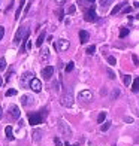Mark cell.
<instances>
[{"label":"cell","mask_w":139,"mask_h":146,"mask_svg":"<svg viewBox=\"0 0 139 146\" xmlns=\"http://www.w3.org/2000/svg\"><path fill=\"white\" fill-rule=\"evenodd\" d=\"M60 103H61V106H64V108H70V106L74 104V96H72V91L70 90L66 91L64 94L61 96Z\"/></svg>","instance_id":"obj_1"},{"label":"cell","mask_w":139,"mask_h":146,"mask_svg":"<svg viewBox=\"0 0 139 146\" xmlns=\"http://www.w3.org/2000/svg\"><path fill=\"white\" fill-rule=\"evenodd\" d=\"M97 19H99V17L94 12V6H91V9H88L87 12H85V21L87 23H96Z\"/></svg>","instance_id":"obj_2"},{"label":"cell","mask_w":139,"mask_h":146,"mask_svg":"<svg viewBox=\"0 0 139 146\" xmlns=\"http://www.w3.org/2000/svg\"><path fill=\"white\" fill-rule=\"evenodd\" d=\"M58 128H60V131L63 133V136H72V130L67 124H66V121H63V119H60L58 121Z\"/></svg>","instance_id":"obj_3"},{"label":"cell","mask_w":139,"mask_h":146,"mask_svg":"<svg viewBox=\"0 0 139 146\" xmlns=\"http://www.w3.org/2000/svg\"><path fill=\"white\" fill-rule=\"evenodd\" d=\"M30 88L35 91V92H41V90H42V82L39 81L37 78H31V81H30Z\"/></svg>","instance_id":"obj_4"},{"label":"cell","mask_w":139,"mask_h":146,"mask_svg":"<svg viewBox=\"0 0 139 146\" xmlns=\"http://www.w3.org/2000/svg\"><path fill=\"white\" fill-rule=\"evenodd\" d=\"M27 31H29V30H25L24 27H19V29H18V31L15 33V37H14V42H15V45H18L19 42L23 40L24 36H25V33H27Z\"/></svg>","instance_id":"obj_5"},{"label":"cell","mask_w":139,"mask_h":146,"mask_svg":"<svg viewBox=\"0 0 139 146\" xmlns=\"http://www.w3.org/2000/svg\"><path fill=\"white\" fill-rule=\"evenodd\" d=\"M29 122L30 125H37L42 122V113H30L29 115Z\"/></svg>","instance_id":"obj_6"},{"label":"cell","mask_w":139,"mask_h":146,"mask_svg":"<svg viewBox=\"0 0 139 146\" xmlns=\"http://www.w3.org/2000/svg\"><path fill=\"white\" fill-rule=\"evenodd\" d=\"M8 110H9V116H11L12 119H18L19 115H21V112H19V108H18V106H15V104H11Z\"/></svg>","instance_id":"obj_7"},{"label":"cell","mask_w":139,"mask_h":146,"mask_svg":"<svg viewBox=\"0 0 139 146\" xmlns=\"http://www.w3.org/2000/svg\"><path fill=\"white\" fill-rule=\"evenodd\" d=\"M52 75H54V67H52V66H46V67L42 69V76H43L45 81H49Z\"/></svg>","instance_id":"obj_8"},{"label":"cell","mask_w":139,"mask_h":146,"mask_svg":"<svg viewBox=\"0 0 139 146\" xmlns=\"http://www.w3.org/2000/svg\"><path fill=\"white\" fill-rule=\"evenodd\" d=\"M69 46H70V43H69L67 39H58V42H57V46H55V48H57L58 51H67V49H69Z\"/></svg>","instance_id":"obj_9"},{"label":"cell","mask_w":139,"mask_h":146,"mask_svg":"<svg viewBox=\"0 0 139 146\" xmlns=\"http://www.w3.org/2000/svg\"><path fill=\"white\" fill-rule=\"evenodd\" d=\"M79 98L84 100V102H88V100H91V98H93V92L90 90H84V91L79 92Z\"/></svg>","instance_id":"obj_10"},{"label":"cell","mask_w":139,"mask_h":146,"mask_svg":"<svg viewBox=\"0 0 139 146\" xmlns=\"http://www.w3.org/2000/svg\"><path fill=\"white\" fill-rule=\"evenodd\" d=\"M88 39H90V35H88V31H85V30H79V40H81V43H87L88 42Z\"/></svg>","instance_id":"obj_11"},{"label":"cell","mask_w":139,"mask_h":146,"mask_svg":"<svg viewBox=\"0 0 139 146\" xmlns=\"http://www.w3.org/2000/svg\"><path fill=\"white\" fill-rule=\"evenodd\" d=\"M33 100H35V98H33L31 96H23V97H21V103H23L24 106H30V104H33Z\"/></svg>","instance_id":"obj_12"},{"label":"cell","mask_w":139,"mask_h":146,"mask_svg":"<svg viewBox=\"0 0 139 146\" xmlns=\"http://www.w3.org/2000/svg\"><path fill=\"white\" fill-rule=\"evenodd\" d=\"M31 73H24V75L21 76V81H19V84H21L23 85V87H25V85H27V81H29V79H30V81H31Z\"/></svg>","instance_id":"obj_13"},{"label":"cell","mask_w":139,"mask_h":146,"mask_svg":"<svg viewBox=\"0 0 139 146\" xmlns=\"http://www.w3.org/2000/svg\"><path fill=\"white\" fill-rule=\"evenodd\" d=\"M126 5H127V3H126V2H123V3H120V5H117L115 8H112V11H111V15H115V14H118V12H120V11L124 8Z\"/></svg>","instance_id":"obj_14"},{"label":"cell","mask_w":139,"mask_h":146,"mask_svg":"<svg viewBox=\"0 0 139 146\" xmlns=\"http://www.w3.org/2000/svg\"><path fill=\"white\" fill-rule=\"evenodd\" d=\"M48 58H49V51L46 48H43L41 51V60H42V61H48Z\"/></svg>","instance_id":"obj_15"},{"label":"cell","mask_w":139,"mask_h":146,"mask_svg":"<svg viewBox=\"0 0 139 146\" xmlns=\"http://www.w3.org/2000/svg\"><path fill=\"white\" fill-rule=\"evenodd\" d=\"M5 133H6V137L9 139V140H14V134H12V127L8 125V127L5 128Z\"/></svg>","instance_id":"obj_16"},{"label":"cell","mask_w":139,"mask_h":146,"mask_svg":"<svg viewBox=\"0 0 139 146\" xmlns=\"http://www.w3.org/2000/svg\"><path fill=\"white\" fill-rule=\"evenodd\" d=\"M111 125H112L111 121H105V122L100 125V131H102V133H103V131H108V130L111 128Z\"/></svg>","instance_id":"obj_17"},{"label":"cell","mask_w":139,"mask_h":146,"mask_svg":"<svg viewBox=\"0 0 139 146\" xmlns=\"http://www.w3.org/2000/svg\"><path fill=\"white\" fill-rule=\"evenodd\" d=\"M132 91H133V92H138L139 91V76L135 79L133 82H132Z\"/></svg>","instance_id":"obj_18"},{"label":"cell","mask_w":139,"mask_h":146,"mask_svg":"<svg viewBox=\"0 0 139 146\" xmlns=\"http://www.w3.org/2000/svg\"><path fill=\"white\" fill-rule=\"evenodd\" d=\"M43 40H45V31H42L41 35H39V37H37V40H36V46H42Z\"/></svg>","instance_id":"obj_19"},{"label":"cell","mask_w":139,"mask_h":146,"mask_svg":"<svg viewBox=\"0 0 139 146\" xmlns=\"http://www.w3.org/2000/svg\"><path fill=\"white\" fill-rule=\"evenodd\" d=\"M105 119H106V112H100V113H99V116H97V122L102 124Z\"/></svg>","instance_id":"obj_20"},{"label":"cell","mask_w":139,"mask_h":146,"mask_svg":"<svg viewBox=\"0 0 139 146\" xmlns=\"http://www.w3.org/2000/svg\"><path fill=\"white\" fill-rule=\"evenodd\" d=\"M123 82H124V85H132V76L130 75H124V78H123Z\"/></svg>","instance_id":"obj_21"},{"label":"cell","mask_w":139,"mask_h":146,"mask_svg":"<svg viewBox=\"0 0 139 146\" xmlns=\"http://www.w3.org/2000/svg\"><path fill=\"white\" fill-rule=\"evenodd\" d=\"M94 51H96V46L94 45H91V46H88V48L85 49V52H87L88 55H93V54H94Z\"/></svg>","instance_id":"obj_22"},{"label":"cell","mask_w":139,"mask_h":146,"mask_svg":"<svg viewBox=\"0 0 139 146\" xmlns=\"http://www.w3.org/2000/svg\"><path fill=\"white\" fill-rule=\"evenodd\" d=\"M127 35H129V29L121 27V30H120V37H126Z\"/></svg>","instance_id":"obj_23"},{"label":"cell","mask_w":139,"mask_h":146,"mask_svg":"<svg viewBox=\"0 0 139 146\" xmlns=\"http://www.w3.org/2000/svg\"><path fill=\"white\" fill-rule=\"evenodd\" d=\"M6 69V60L5 58H0V72H3Z\"/></svg>","instance_id":"obj_24"},{"label":"cell","mask_w":139,"mask_h":146,"mask_svg":"<svg viewBox=\"0 0 139 146\" xmlns=\"http://www.w3.org/2000/svg\"><path fill=\"white\" fill-rule=\"evenodd\" d=\"M105 72H106V75H108V78H109V79H115V73L112 72L111 69H106Z\"/></svg>","instance_id":"obj_25"},{"label":"cell","mask_w":139,"mask_h":146,"mask_svg":"<svg viewBox=\"0 0 139 146\" xmlns=\"http://www.w3.org/2000/svg\"><path fill=\"white\" fill-rule=\"evenodd\" d=\"M108 63H109L111 66H115V64H117V60H115V57L109 55V57H108Z\"/></svg>","instance_id":"obj_26"},{"label":"cell","mask_w":139,"mask_h":146,"mask_svg":"<svg viewBox=\"0 0 139 146\" xmlns=\"http://www.w3.org/2000/svg\"><path fill=\"white\" fill-rule=\"evenodd\" d=\"M75 11H76L75 5H70V6H69V9H67V15H72V14H75Z\"/></svg>","instance_id":"obj_27"},{"label":"cell","mask_w":139,"mask_h":146,"mask_svg":"<svg viewBox=\"0 0 139 146\" xmlns=\"http://www.w3.org/2000/svg\"><path fill=\"white\" fill-rule=\"evenodd\" d=\"M74 70V63H67V66H66V73H69V72H72Z\"/></svg>","instance_id":"obj_28"},{"label":"cell","mask_w":139,"mask_h":146,"mask_svg":"<svg viewBox=\"0 0 139 146\" xmlns=\"http://www.w3.org/2000/svg\"><path fill=\"white\" fill-rule=\"evenodd\" d=\"M15 94H17V90H8V91H6V97H12Z\"/></svg>","instance_id":"obj_29"},{"label":"cell","mask_w":139,"mask_h":146,"mask_svg":"<svg viewBox=\"0 0 139 146\" xmlns=\"http://www.w3.org/2000/svg\"><path fill=\"white\" fill-rule=\"evenodd\" d=\"M118 96H120V91L114 90V91H112V94H111V98H115V97H118Z\"/></svg>","instance_id":"obj_30"},{"label":"cell","mask_w":139,"mask_h":146,"mask_svg":"<svg viewBox=\"0 0 139 146\" xmlns=\"http://www.w3.org/2000/svg\"><path fill=\"white\" fill-rule=\"evenodd\" d=\"M132 60H133V64H135V66H139V58H138V55H133V57H132Z\"/></svg>","instance_id":"obj_31"},{"label":"cell","mask_w":139,"mask_h":146,"mask_svg":"<svg viewBox=\"0 0 139 146\" xmlns=\"http://www.w3.org/2000/svg\"><path fill=\"white\" fill-rule=\"evenodd\" d=\"M130 11H132L130 6H124V8H123V14H129Z\"/></svg>","instance_id":"obj_32"},{"label":"cell","mask_w":139,"mask_h":146,"mask_svg":"<svg viewBox=\"0 0 139 146\" xmlns=\"http://www.w3.org/2000/svg\"><path fill=\"white\" fill-rule=\"evenodd\" d=\"M99 3H100V6H102V9L106 6V3H108V0H99Z\"/></svg>","instance_id":"obj_33"},{"label":"cell","mask_w":139,"mask_h":146,"mask_svg":"<svg viewBox=\"0 0 139 146\" xmlns=\"http://www.w3.org/2000/svg\"><path fill=\"white\" fill-rule=\"evenodd\" d=\"M3 36H5V27H0V40L3 39Z\"/></svg>","instance_id":"obj_34"},{"label":"cell","mask_w":139,"mask_h":146,"mask_svg":"<svg viewBox=\"0 0 139 146\" xmlns=\"http://www.w3.org/2000/svg\"><path fill=\"white\" fill-rule=\"evenodd\" d=\"M41 139V131H35V140H39Z\"/></svg>","instance_id":"obj_35"},{"label":"cell","mask_w":139,"mask_h":146,"mask_svg":"<svg viewBox=\"0 0 139 146\" xmlns=\"http://www.w3.org/2000/svg\"><path fill=\"white\" fill-rule=\"evenodd\" d=\"M54 143H55V146H61V142H60V139H58V137L54 139Z\"/></svg>","instance_id":"obj_36"},{"label":"cell","mask_w":139,"mask_h":146,"mask_svg":"<svg viewBox=\"0 0 139 146\" xmlns=\"http://www.w3.org/2000/svg\"><path fill=\"white\" fill-rule=\"evenodd\" d=\"M30 5H31V0H30V2L27 3V6H25V9H24V12H25V14L29 12V9H30Z\"/></svg>","instance_id":"obj_37"},{"label":"cell","mask_w":139,"mask_h":146,"mask_svg":"<svg viewBox=\"0 0 139 146\" xmlns=\"http://www.w3.org/2000/svg\"><path fill=\"white\" fill-rule=\"evenodd\" d=\"M124 121H126V122H133V118H127V116H126Z\"/></svg>","instance_id":"obj_38"},{"label":"cell","mask_w":139,"mask_h":146,"mask_svg":"<svg viewBox=\"0 0 139 146\" xmlns=\"http://www.w3.org/2000/svg\"><path fill=\"white\" fill-rule=\"evenodd\" d=\"M58 15H60V17H58V19H63V11L61 9L58 11Z\"/></svg>","instance_id":"obj_39"},{"label":"cell","mask_w":139,"mask_h":146,"mask_svg":"<svg viewBox=\"0 0 139 146\" xmlns=\"http://www.w3.org/2000/svg\"><path fill=\"white\" fill-rule=\"evenodd\" d=\"M57 3H60V5H63V3H66V0H55Z\"/></svg>","instance_id":"obj_40"},{"label":"cell","mask_w":139,"mask_h":146,"mask_svg":"<svg viewBox=\"0 0 139 146\" xmlns=\"http://www.w3.org/2000/svg\"><path fill=\"white\" fill-rule=\"evenodd\" d=\"M2 116H3V112H2V108H0V119H2Z\"/></svg>","instance_id":"obj_41"},{"label":"cell","mask_w":139,"mask_h":146,"mask_svg":"<svg viewBox=\"0 0 139 146\" xmlns=\"http://www.w3.org/2000/svg\"><path fill=\"white\" fill-rule=\"evenodd\" d=\"M135 8H138V9H139V2H136V3H135Z\"/></svg>","instance_id":"obj_42"},{"label":"cell","mask_w":139,"mask_h":146,"mask_svg":"<svg viewBox=\"0 0 139 146\" xmlns=\"http://www.w3.org/2000/svg\"><path fill=\"white\" fill-rule=\"evenodd\" d=\"M2 84H3V79H2V76H0V87H2Z\"/></svg>","instance_id":"obj_43"},{"label":"cell","mask_w":139,"mask_h":146,"mask_svg":"<svg viewBox=\"0 0 139 146\" xmlns=\"http://www.w3.org/2000/svg\"><path fill=\"white\" fill-rule=\"evenodd\" d=\"M88 3H91V5H93V3H94V0H88Z\"/></svg>","instance_id":"obj_44"},{"label":"cell","mask_w":139,"mask_h":146,"mask_svg":"<svg viewBox=\"0 0 139 146\" xmlns=\"http://www.w3.org/2000/svg\"><path fill=\"white\" fill-rule=\"evenodd\" d=\"M136 19H139V14H138V15H136Z\"/></svg>","instance_id":"obj_45"},{"label":"cell","mask_w":139,"mask_h":146,"mask_svg":"<svg viewBox=\"0 0 139 146\" xmlns=\"http://www.w3.org/2000/svg\"><path fill=\"white\" fill-rule=\"evenodd\" d=\"M19 2H24V0H19Z\"/></svg>","instance_id":"obj_46"}]
</instances>
